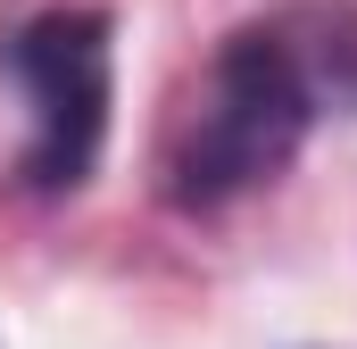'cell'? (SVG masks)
Segmentation results:
<instances>
[{"instance_id":"6da1fadb","label":"cell","mask_w":357,"mask_h":349,"mask_svg":"<svg viewBox=\"0 0 357 349\" xmlns=\"http://www.w3.org/2000/svg\"><path fill=\"white\" fill-rule=\"evenodd\" d=\"M316 117H324V91L307 75L291 8L233 25L208 50V67L191 75V91L175 100V117H167V142H158V191H167V208L216 216V208L266 191L274 174L307 150Z\"/></svg>"},{"instance_id":"7a4b0ae2","label":"cell","mask_w":357,"mask_h":349,"mask_svg":"<svg viewBox=\"0 0 357 349\" xmlns=\"http://www.w3.org/2000/svg\"><path fill=\"white\" fill-rule=\"evenodd\" d=\"M0 75L25 100L17 183L33 200H67L100 174L108 108H116V17L91 0H59L0 42Z\"/></svg>"},{"instance_id":"3957f363","label":"cell","mask_w":357,"mask_h":349,"mask_svg":"<svg viewBox=\"0 0 357 349\" xmlns=\"http://www.w3.org/2000/svg\"><path fill=\"white\" fill-rule=\"evenodd\" d=\"M291 34H299L307 75L324 91V117H357V0H299Z\"/></svg>"}]
</instances>
